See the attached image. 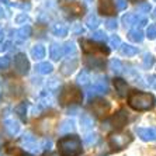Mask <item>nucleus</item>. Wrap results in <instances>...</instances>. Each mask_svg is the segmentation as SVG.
Segmentation results:
<instances>
[{"instance_id": "obj_44", "label": "nucleus", "mask_w": 156, "mask_h": 156, "mask_svg": "<svg viewBox=\"0 0 156 156\" xmlns=\"http://www.w3.org/2000/svg\"><path fill=\"white\" fill-rule=\"evenodd\" d=\"M129 2H132V3H136V2H142V0H129Z\"/></svg>"}, {"instance_id": "obj_3", "label": "nucleus", "mask_w": 156, "mask_h": 156, "mask_svg": "<svg viewBox=\"0 0 156 156\" xmlns=\"http://www.w3.org/2000/svg\"><path fill=\"white\" fill-rule=\"evenodd\" d=\"M82 90L79 87L73 86V84H68L61 90V94H59V103L62 105H72V104H79L82 103Z\"/></svg>"}, {"instance_id": "obj_27", "label": "nucleus", "mask_w": 156, "mask_h": 156, "mask_svg": "<svg viewBox=\"0 0 156 156\" xmlns=\"http://www.w3.org/2000/svg\"><path fill=\"white\" fill-rule=\"evenodd\" d=\"M16 113H17V115L20 117L23 121H26V118H27V103H20L18 105H16Z\"/></svg>"}, {"instance_id": "obj_43", "label": "nucleus", "mask_w": 156, "mask_h": 156, "mask_svg": "<svg viewBox=\"0 0 156 156\" xmlns=\"http://www.w3.org/2000/svg\"><path fill=\"white\" fill-rule=\"evenodd\" d=\"M3 13H4V10L0 7V17H3Z\"/></svg>"}, {"instance_id": "obj_12", "label": "nucleus", "mask_w": 156, "mask_h": 156, "mask_svg": "<svg viewBox=\"0 0 156 156\" xmlns=\"http://www.w3.org/2000/svg\"><path fill=\"white\" fill-rule=\"evenodd\" d=\"M127 121H128L127 113H125L124 110H120V111L111 118V125H113L115 129H121V128L127 124Z\"/></svg>"}, {"instance_id": "obj_42", "label": "nucleus", "mask_w": 156, "mask_h": 156, "mask_svg": "<svg viewBox=\"0 0 156 156\" xmlns=\"http://www.w3.org/2000/svg\"><path fill=\"white\" fill-rule=\"evenodd\" d=\"M152 17L156 20V9H155V10H153V13H152Z\"/></svg>"}, {"instance_id": "obj_16", "label": "nucleus", "mask_w": 156, "mask_h": 156, "mask_svg": "<svg viewBox=\"0 0 156 156\" xmlns=\"http://www.w3.org/2000/svg\"><path fill=\"white\" fill-rule=\"evenodd\" d=\"M75 121L70 120V118H68V120H63L61 122V125H59V132L61 134H68V132H72V131H75Z\"/></svg>"}, {"instance_id": "obj_28", "label": "nucleus", "mask_w": 156, "mask_h": 156, "mask_svg": "<svg viewBox=\"0 0 156 156\" xmlns=\"http://www.w3.org/2000/svg\"><path fill=\"white\" fill-rule=\"evenodd\" d=\"M97 141H98V135L94 134V132H93V134L84 135V138H83V144H84V145H87V146L94 145Z\"/></svg>"}, {"instance_id": "obj_10", "label": "nucleus", "mask_w": 156, "mask_h": 156, "mask_svg": "<svg viewBox=\"0 0 156 156\" xmlns=\"http://www.w3.org/2000/svg\"><path fill=\"white\" fill-rule=\"evenodd\" d=\"M77 65H79V62H77L76 58L66 59V61L61 65V73L63 76H70V75L77 69Z\"/></svg>"}, {"instance_id": "obj_15", "label": "nucleus", "mask_w": 156, "mask_h": 156, "mask_svg": "<svg viewBox=\"0 0 156 156\" xmlns=\"http://www.w3.org/2000/svg\"><path fill=\"white\" fill-rule=\"evenodd\" d=\"M80 125H82V129L83 131H87V129H91V128L94 127V120H93V117L90 114H82L80 117Z\"/></svg>"}, {"instance_id": "obj_20", "label": "nucleus", "mask_w": 156, "mask_h": 156, "mask_svg": "<svg viewBox=\"0 0 156 156\" xmlns=\"http://www.w3.org/2000/svg\"><path fill=\"white\" fill-rule=\"evenodd\" d=\"M128 38H129V41H132V42H141L142 40H144V33H142L141 28H132L129 30V33H128Z\"/></svg>"}, {"instance_id": "obj_49", "label": "nucleus", "mask_w": 156, "mask_h": 156, "mask_svg": "<svg viewBox=\"0 0 156 156\" xmlns=\"http://www.w3.org/2000/svg\"><path fill=\"white\" fill-rule=\"evenodd\" d=\"M21 156H30V155H21Z\"/></svg>"}, {"instance_id": "obj_31", "label": "nucleus", "mask_w": 156, "mask_h": 156, "mask_svg": "<svg viewBox=\"0 0 156 156\" xmlns=\"http://www.w3.org/2000/svg\"><path fill=\"white\" fill-rule=\"evenodd\" d=\"M86 24H87V27L89 28H97V26L100 24V21H98V18H97V16L96 14H90L89 17L86 18Z\"/></svg>"}, {"instance_id": "obj_46", "label": "nucleus", "mask_w": 156, "mask_h": 156, "mask_svg": "<svg viewBox=\"0 0 156 156\" xmlns=\"http://www.w3.org/2000/svg\"><path fill=\"white\" fill-rule=\"evenodd\" d=\"M48 156H59V155H56V153H51V155H48Z\"/></svg>"}, {"instance_id": "obj_19", "label": "nucleus", "mask_w": 156, "mask_h": 156, "mask_svg": "<svg viewBox=\"0 0 156 156\" xmlns=\"http://www.w3.org/2000/svg\"><path fill=\"white\" fill-rule=\"evenodd\" d=\"M120 52L124 55V56H134V55L138 54V48L132 47V45H128V44H121L120 47Z\"/></svg>"}, {"instance_id": "obj_1", "label": "nucleus", "mask_w": 156, "mask_h": 156, "mask_svg": "<svg viewBox=\"0 0 156 156\" xmlns=\"http://www.w3.org/2000/svg\"><path fill=\"white\" fill-rule=\"evenodd\" d=\"M156 104V98L152 93L144 91H131L128 96V105L135 111H148L152 110Z\"/></svg>"}, {"instance_id": "obj_48", "label": "nucleus", "mask_w": 156, "mask_h": 156, "mask_svg": "<svg viewBox=\"0 0 156 156\" xmlns=\"http://www.w3.org/2000/svg\"><path fill=\"white\" fill-rule=\"evenodd\" d=\"M65 2H73V0H65Z\"/></svg>"}, {"instance_id": "obj_2", "label": "nucleus", "mask_w": 156, "mask_h": 156, "mask_svg": "<svg viewBox=\"0 0 156 156\" xmlns=\"http://www.w3.org/2000/svg\"><path fill=\"white\" fill-rule=\"evenodd\" d=\"M58 148L61 156H79L82 153V141L76 135H68L59 139Z\"/></svg>"}, {"instance_id": "obj_36", "label": "nucleus", "mask_w": 156, "mask_h": 156, "mask_svg": "<svg viewBox=\"0 0 156 156\" xmlns=\"http://www.w3.org/2000/svg\"><path fill=\"white\" fill-rule=\"evenodd\" d=\"M117 26H118V24H117L115 18H107V20H105V27L108 30H115Z\"/></svg>"}, {"instance_id": "obj_25", "label": "nucleus", "mask_w": 156, "mask_h": 156, "mask_svg": "<svg viewBox=\"0 0 156 156\" xmlns=\"http://www.w3.org/2000/svg\"><path fill=\"white\" fill-rule=\"evenodd\" d=\"M69 3H70L69 6H65V10L70 11V13L75 16H79L83 13V7H82L79 3H72V2H69Z\"/></svg>"}, {"instance_id": "obj_35", "label": "nucleus", "mask_w": 156, "mask_h": 156, "mask_svg": "<svg viewBox=\"0 0 156 156\" xmlns=\"http://www.w3.org/2000/svg\"><path fill=\"white\" fill-rule=\"evenodd\" d=\"M110 45L114 48H118L121 45V40L118 35H111L110 37Z\"/></svg>"}, {"instance_id": "obj_6", "label": "nucleus", "mask_w": 156, "mask_h": 156, "mask_svg": "<svg viewBox=\"0 0 156 156\" xmlns=\"http://www.w3.org/2000/svg\"><path fill=\"white\" fill-rule=\"evenodd\" d=\"M90 108L93 111V114H96L97 117H104L110 111L111 104L104 98H94L90 104Z\"/></svg>"}, {"instance_id": "obj_38", "label": "nucleus", "mask_w": 156, "mask_h": 156, "mask_svg": "<svg viewBox=\"0 0 156 156\" xmlns=\"http://www.w3.org/2000/svg\"><path fill=\"white\" fill-rule=\"evenodd\" d=\"M93 40H96V41H105V40H107V37H105V34L103 33V31H96V33L93 34Z\"/></svg>"}, {"instance_id": "obj_22", "label": "nucleus", "mask_w": 156, "mask_h": 156, "mask_svg": "<svg viewBox=\"0 0 156 156\" xmlns=\"http://www.w3.org/2000/svg\"><path fill=\"white\" fill-rule=\"evenodd\" d=\"M37 72L41 73V75H48V73H51L52 70H54V66H52V63H49V62H41V63H38L37 65Z\"/></svg>"}, {"instance_id": "obj_34", "label": "nucleus", "mask_w": 156, "mask_h": 156, "mask_svg": "<svg viewBox=\"0 0 156 156\" xmlns=\"http://www.w3.org/2000/svg\"><path fill=\"white\" fill-rule=\"evenodd\" d=\"M153 65V56L151 54H145L144 55V66L145 68H151Z\"/></svg>"}, {"instance_id": "obj_29", "label": "nucleus", "mask_w": 156, "mask_h": 156, "mask_svg": "<svg viewBox=\"0 0 156 156\" xmlns=\"http://www.w3.org/2000/svg\"><path fill=\"white\" fill-rule=\"evenodd\" d=\"M110 69L113 70L114 73H121L122 72V69H124V66H122V63H121V61H118V59H113V61L110 62Z\"/></svg>"}, {"instance_id": "obj_21", "label": "nucleus", "mask_w": 156, "mask_h": 156, "mask_svg": "<svg viewBox=\"0 0 156 156\" xmlns=\"http://www.w3.org/2000/svg\"><path fill=\"white\" fill-rule=\"evenodd\" d=\"M114 86H115V90L118 91V96L124 97V96H125V93H127V87H128L127 82L118 77V79H114Z\"/></svg>"}, {"instance_id": "obj_41", "label": "nucleus", "mask_w": 156, "mask_h": 156, "mask_svg": "<svg viewBox=\"0 0 156 156\" xmlns=\"http://www.w3.org/2000/svg\"><path fill=\"white\" fill-rule=\"evenodd\" d=\"M28 20V16L26 14V13H23V14H18L17 18H16V21L17 23H23V21H27Z\"/></svg>"}, {"instance_id": "obj_7", "label": "nucleus", "mask_w": 156, "mask_h": 156, "mask_svg": "<svg viewBox=\"0 0 156 156\" xmlns=\"http://www.w3.org/2000/svg\"><path fill=\"white\" fill-rule=\"evenodd\" d=\"M14 69L18 75H27L30 70V62L24 54H17L14 56Z\"/></svg>"}, {"instance_id": "obj_50", "label": "nucleus", "mask_w": 156, "mask_h": 156, "mask_svg": "<svg viewBox=\"0 0 156 156\" xmlns=\"http://www.w3.org/2000/svg\"><path fill=\"white\" fill-rule=\"evenodd\" d=\"M87 2H91V0H87Z\"/></svg>"}, {"instance_id": "obj_26", "label": "nucleus", "mask_w": 156, "mask_h": 156, "mask_svg": "<svg viewBox=\"0 0 156 156\" xmlns=\"http://www.w3.org/2000/svg\"><path fill=\"white\" fill-rule=\"evenodd\" d=\"M52 31H54V34L56 37H66L68 35V27L65 26V24H56V26L52 28Z\"/></svg>"}, {"instance_id": "obj_9", "label": "nucleus", "mask_w": 156, "mask_h": 156, "mask_svg": "<svg viewBox=\"0 0 156 156\" xmlns=\"http://www.w3.org/2000/svg\"><path fill=\"white\" fill-rule=\"evenodd\" d=\"M98 11L103 16L115 14V4L114 0H98Z\"/></svg>"}, {"instance_id": "obj_5", "label": "nucleus", "mask_w": 156, "mask_h": 156, "mask_svg": "<svg viewBox=\"0 0 156 156\" xmlns=\"http://www.w3.org/2000/svg\"><path fill=\"white\" fill-rule=\"evenodd\" d=\"M80 45H82V49L84 51V54H104V55L110 54V48H107L104 44H97L89 40H82Z\"/></svg>"}, {"instance_id": "obj_32", "label": "nucleus", "mask_w": 156, "mask_h": 156, "mask_svg": "<svg viewBox=\"0 0 156 156\" xmlns=\"http://www.w3.org/2000/svg\"><path fill=\"white\" fill-rule=\"evenodd\" d=\"M75 51H76V47H75L73 42H66L65 45H63V54L65 55H70Z\"/></svg>"}, {"instance_id": "obj_8", "label": "nucleus", "mask_w": 156, "mask_h": 156, "mask_svg": "<svg viewBox=\"0 0 156 156\" xmlns=\"http://www.w3.org/2000/svg\"><path fill=\"white\" fill-rule=\"evenodd\" d=\"M122 24H124V27L125 28H128V27H131V26H139V27H142V26H145L146 24V18H144V17H138L136 14H131V13H128V14H125L122 17Z\"/></svg>"}, {"instance_id": "obj_47", "label": "nucleus", "mask_w": 156, "mask_h": 156, "mask_svg": "<svg viewBox=\"0 0 156 156\" xmlns=\"http://www.w3.org/2000/svg\"><path fill=\"white\" fill-rule=\"evenodd\" d=\"M2 2H3V3H4V4H7V3H9L7 0H2Z\"/></svg>"}, {"instance_id": "obj_37", "label": "nucleus", "mask_w": 156, "mask_h": 156, "mask_svg": "<svg viewBox=\"0 0 156 156\" xmlns=\"http://www.w3.org/2000/svg\"><path fill=\"white\" fill-rule=\"evenodd\" d=\"M9 65H10V58L9 56L0 58V69H7Z\"/></svg>"}, {"instance_id": "obj_30", "label": "nucleus", "mask_w": 156, "mask_h": 156, "mask_svg": "<svg viewBox=\"0 0 156 156\" xmlns=\"http://www.w3.org/2000/svg\"><path fill=\"white\" fill-rule=\"evenodd\" d=\"M77 83L82 84V86H87V84L90 83V75H89L87 70H83V72L77 76Z\"/></svg>"}, {"instance_id": "obj_40", "label": "nucleus", "mask_w": 156, "mask_h": 156, "mask_svg": "<svg viewBox=\"0 0 156 156\" xmlns=\"http://www.w3.org/2000/svg\"><path fill=\"white\" fill-rule=\"evenodd\" d=\"M138 10L141 11V13H149V11H151V6H149V4H141L138 7Z\"/></svg>"}, {"instance_id": "obj_39", "label": "nucleus", "mask_w": 156, "mask_h": 156, "mask_svg": "<svg viewBox=\"0 0 156 156\" xmlns=\"http://www.w3.org/2000/svg\"><path fill=\"white\" fill-rule=\"evenodd\" d=\"M115 4L118 10H125L127 9V0H115Z\"/></svg>"}, {"instance_id": "obj_11", "label": "nucleus", "mask_w": 156, "mask_h": 156, "mask_svg": "<svg viewBox=\"0 0 156 156\" xmlns=\"http://www.w3.org/2000/svg\"><path fill=\"white\" fill-rule=\"evenodd\" d=\"M135 132L142 141L145 142L156 141V128H136Z\"/></svg>"}, {"instance_id": "obj_4", "label": "nucleus", "mask_w": 156, "mask_h": 156, "mask_svg": "<svg viewBox=\"0 0 156 156\" xmlns=\"http://www.w3.org/2000/svg\"><path fill=\"white\" fill-rule=\"evenodd\" d=\"M132 142V135L129 132H118L111 134L108 136V144L113 148V151H122Z\"/></svg>"}, {"instance_id": "obj_13", "label": "nucleus", "mask_w": 156, "mask_h": 156, "mask_svg": "<svg viewBox=\"0 0 156 156\" xmlns=\"http://www.w3.org/2000/svg\"><path fill=\"white\" fill-rule=\"evenodd\" d=\"M108 91V86H107V80L105 77H100L97 79L93 87L90 89V96L91 94H103V93H107Z\"/></svg>"}, {"instance_id": "obj_14", "label": "nucleus", "mask_w": 156, "mask_h": 156, "mask_svg": "<svg viewBox=\"0 0 156 156\" xmlns=\"http://www.w3.org/2000/svg\"><path fill=\"white\" fill-rule=\"evenodd\" d=\"M49 55H51L52 61H59V59L63 56V45H59V44H52L51 49H49Z\"/></svg>"}, {"instance_id": "obj_45", "label": "nucleus", "mask_w": 156, "mask_h": 156, "mask_svg": "<svg viewBox=\"0 0 156 156\" xmlns=\"http://www.w3.org/2000/svg\"><path fill=\"white\" fill-rule=\"evenodd\" d=\"M2 144H3V138L0 136V146H2Z\"/></svg>"}, {"instance_id": "obj_17", "label": "nucleus", "mask_w": 156, "mask_h": 156, "mask_svg": "<svg viewBox=\"0 0 156 156\" xmlns=\"http://www.w3.org/2000/svg\"><path fill=\"white\" fill-rule=\"evenodd\" d=\"M3 125H4V129L7 131L10 135H16L18 131H20V125H18V122L14 120H6Z\"/></svg>"}, {"instance_id": "obj_24", "label": "nucleus", "mask_w": 156, "mask_h": 156, "mask_svg": "<svg viewBox=\"0 0 156 156\" xmlns=\"http://www.w3.org/2000/svg\"><path fill=\"white\" fill-rule=\"evenodd\" d=\"M86 65H87V68H91V69H103L104 63L98 58H87Z\"/></svg>"}, {"instance_id": "obj_23", "label": "nucleus", "mask_w": 156, "mask_h": 156, "mask_svg": "<svg viewBox=\"0 0 156 156\" xmlns=\"http://www.w3.org/2000/svg\"><path fill=\"white\" fill-rule=\"evenodd\" d=\"M31 33H33V30H31V27L30 26H24L21 27V28L18 30L17 33H16V37H17L18 40H27V38H30V35H31Z\"/></svg>"}, {"instance_id": "obj_18", "label": "nucleus", "mask_w": 156, "mask_h": 156, "mask_svg": "<svg viewBox=\"0 0 156 156\" xmlns=\"http://www.w3.org/2000/svg\"><path fill=\"white\" fill-rule=\"evenodd\" d=\"M31 56H33L35 61H41L42 58H45V48L38 44V45H34L31 48Z\"/></svg>"}, {"instance_id": "obj_33", "label": "nucleus", "mask_w": 156, "mask_h": 156, "mask_svg": "<svg viewBox=\"0 0 156 156\" xmlns=\"http://www.w3.org/2000/svg\"><path fill=\"white\" fill-rule=\"evenodd\" d=\"M146 37H148L149 40H155L156 38V24H152V26L148 27V30H146Z\"/></svg>"}]
</instances>
